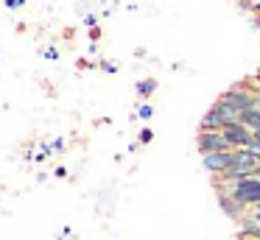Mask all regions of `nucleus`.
<instances>
[{"mask_svg": "<svg viewBox=\"0 0 260 240\" xmlns=\"http://www.w3.org/2000/svg\"><path fill=\"white\" fill-rule=\"evenodd\" d=\"M151 115H154L151 104H140V109H137V117H140V120H148Z\"/></svg>", "mask_w": 260, "mask_h": 240, "instance_id": "obj_10", "label": "nucleus"}, {"mask_svg": "<svg viewBox=\"0 0 260 240\" xmlns=\"http://www.w3.org/2000/svg\"><path fill=\"white\" fill-rule=\"evenodd\" d=\"M232 167H246V170H257L260 162L249 148H235L232 151Z\"/></svg>", "mask_w": 260, "mask_h": 240, "instance_id": "obj_6", "label": "nucleus"}, {"mask_svg": "<svg viewBox=\"0 0 260 240\" xmlns=\"http://www.w3.org/2000/svg\"><path fill=\"white\" fill-rule=\"evenodd\" d=\"M249 151H252V154L257 156V162H260V143H257V140H252V145H249Z\"/></svg>", "mask_w": 260, "mask_h": 240, "instance_id": "obj_13", "label": "nucleus"}, {"mask_svg": "<svg viewBox=\"0 0 260 240\" xmlns=\"http://www.w3.org/2000/svg\"><path fill=\"white\" fill-rule=\"evenodd\" d=\"M254 95H257V92H249V89H243V87H232L230 92H224L221 98H224L230 106H235L238 112H246V109H252Z\"/></svg>", "mask_w": 260, "mask_h": 240, "instance_id": "obj_5", "label": "nucleus"}, {"mask_svg": "<svg viewBox=\"0 0 260 240\" xmlns=\"http://www.w3.org/2000/svg\"><path fill=\"white\" fill-rule=\"evenodd\" d=\"M154 89H157V78H143V81H137V95L140 98H151Z\"/></svg>", "mask_w": 260, "mask_h": 240, "instance_id": "obj_8", "label": "nucleus"}, {"mask_svg": "<svg viewBox=\"0 0 260 240\" xmlns=\"http://www.w3.org/2000/svg\"><path fill=\"white\" fill-rule=\"evenodd\" d=\"M202 165L207 173H213V176H221L224 170H230L232 167V151H218V154H204L202 156Z\"/></svg>", "mask_w": 260, "mask_h": 240, "instance_id": "obj_4", "label": "nucleus"}, {"mask_svg": "<svg viewBox=\"0 0 260 240\" xmlns=\"http://www.w3.org/2000/svg\"><path fill=\"white\" fill-rule=\"evenodd\" d=\"M51 148H53V151H64V140H62V137H59V140H53V143H51Z\"/></svg>", "mask_w": 260, "mask_h": 240, "instance_id": "obj_14", "label": "nucleus"}, {"mask_svg": "<svg viewBox=\"0 0 260 240\" xmlns=\"http://www.w3.org/2000/svg\"><path fill=\"white\" fill-rule=\"evenodd\" d=\"M151 140H154V131H151V128H143V131H140V143L146 145V143H151Z\"/></svg>", "mask_w": 260, "mask_h": 240, "instance_id": "obj_11", "label": "nucleus"}, {"mask_svg": "<svg viewBox=\"0 0 260 240\" xmlns=\"http://www.w3.org/2000/svg\"><path fill=\"white\" fill-rule=\"evenodd\" d=\"M224 187V184H221ZM230 190V195L238 201V204H243L246 210H252L254 204H260V179H243V182H238V184H232V187H226Z\"/></svg>", "mask_w": 260, "mask_h": 240, "instance_id": "obj_1", "label": "nucleus"}, {"mask_svg": "<svg viewBox=\"0 0 260 240\" xmlns=\"http://www.w3.org/2000/svg\"><path fill=\"white\" fill-rule=\"evenodd\" d=\"M45 59H59V50L56 48H48L45 50Z\"/></svg>", "mask_w": 260, "mask_h": 240, "instance_id": "obj_15", "label": "nucleus"}, {"mask_svg": "<svg viewBox=\"0 0 260 240\" xmlns=\"http://www.w3.org/2000/svg\"><path fill=\"white\" fill-rule=\"evenodd\" d=\"M104 70H107V73H115V70H118V67H115L112 61H104Z\"/></svg>", "mask_w": 260, "mask_h": 240, "instance_id": "obj_17", "label": "nucleus"}, {"mask_svg": "<svg viewBox=\"0 0 260 240\" xmlns=\"http://www.w3.org/2000/svg\"><path fill=\"white\" fill-rule=\"evenodd\" d=\"M3 3H6V9H23L25 0H3Z\"/></svg>", "mask_w": 260, "mask_h": 240, "instance_id": "obj_12", "label": "nucleus"}, {"mask_svg": "<svg viewBox=\"0 0 260 240\" xmlns=\"http://www.w3.org/2000/svg\"><path fill=\"white\" fill-rule=\"evenodd\" d=\"M196 148L204 156V154H218V151H232V145L226 143L224 131H199Z\"/></svg>", "mask_w": 260, "mask_h": 240, "instance_id": "obj_2", "label": "nucleus"}, {"mask_svg": "<svg viewBox=\"0 0 260 240\" xmlns=\"http://www.w3.org/2000/svg\"><path fill=\"white\" fill-rule=\"evenodd\" d=\"M224 137H226V143L232 145V151H235V148H249L252 140H254V134L238 120V123H230V126L224 128Z\"/></svg>", "mask_w": 260, "mask_h": 240, "instance_id": "obj_3", "label": "nucleus"}, {"mask_svg": "<svg viewBox=\"0 0 260 240\" xmlns=\"http://www.w3.org/2000/svg\"><path fill=\"white\" fill-rule=\"evenodd\" d=\"M254 179H260V167H257V170H254Z\"/></svg>", "mask_w": 260, "mask_h": 240, "instance_id": "obj_19", "label": "nucleus"}, {"mask_svg": "<svg viewBox=\"0 0 260 240\" xmlns=\"http://www.w3.org/2000/svg\"><path fill=\"white\" fill-rule=\"evenodd\" d=\"M241 3H249V0H241Z\"/></svg>", "mask_w": 260, "mask_h": 240, "instance_id": "obj_21", "label": "nucleus"}, {"mask_svg": "<svg viewBox=\"0 0 260 240\" xmlns=\"http://www.w3.org/2000/svg\"><path fill=\"white\" fill-rule=\"evenodd\" d=\"M254 28H257V31H260V14L254 17Z\"/></svg>", "mask_w": 260, "mask_h": 240, "instance_id": "obj_18", "label": "nucleus"}, {"mask_svg": "<svg viewBox=\"0 0 260 240\" xmlns=\"http://www.w3.org/2000/svg\"><path fill=\"white\" fill-rule=\"evenodd\" d=\"M254 218V221H257V226H260V215H252Z\"/></svg>", "mask_w": 260, "mask_h": 240, "instance_id": "obj_20", "label": "nucleus"}, {"mask_svg": "<svg viewBox=\"0 0 260 240\" xmlns=\"http://www.w3.org/2000/svg\"><path fill=\"white\" fill-rule=\"evenodd\" d=\"M84 22H87L90 28H95V22H98V20H95V14H87V17H84Z\"/></svg>", "mask_w": 260, "mask_h": 240, "instance_id": "obj_16", "label": "nucleus"}, {"mask_svg": "<svg viewBox=\"0 0 260 240\" xmlns=\"http://www.w3.org/2000/svg\"><path fill=\"white\" fill-rule=\"evenodd\" d=\"M224 117L218 115V109L215 106H210L207 109V115L202 117V126H199V131H224Z\"/></svg>", "mask_w": 260, "mask_h": 240, "instance_id": "obj_7", "label": "nucleus"}, {"mask_svg": "<svg viewBox=\"0 0 260 240\" xmlns=\"http://www.w3.org/2000/svg\"><path fill=\"white\" fill-rule=\"evenodd\" d=\"M51 145H48V143H40V151H37V156H34V159L37 162H42V159H48V156H51Z\"/></svg>", "mask_w": 260, "mask_h": 240, "instance_id": "obj_9", "label": "nucleus"}]
</instances>
